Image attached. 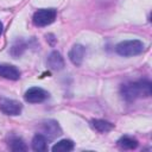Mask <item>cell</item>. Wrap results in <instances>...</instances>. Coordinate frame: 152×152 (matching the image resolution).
<instances>
[{"instance_id": "obj_1", "label": "cell", "mask_w": 152, "mask_h": 152, "mask_svg": "<svg viewBox=\"0 0 152 152\" xmlns=\"http://www.w3.org/2000/svg\"><path fill=\"white\" fill-rule=\"evenodd\" d=\"M121 95L128 102H132L139 97H148L151 95V82L147 80H139L122 84Z\"/></svg>"}, {"instance_id": "obj_2", "label": "cell", "mask_w": 152, "mask_h": 152, "mask_svg": "<svg viewBox=\"0 0 152 152\" xmlns=\"http://www.w3.org/2000/svg\"><path fill=\"white\" fill-rule=\"evenodd\" d=\"M144 43L139 39L124 40L115 45V51L122 57H133L138 56L144 51Z\"/></svg>"}, {"instance_id": "obj_3", "label": "cell", "mask_w": 152, "mask_h": 152, "mask_svg": "<svg viewBox=\"0 0 152 152\" xmlns=\"http://www.w3.org/2000/svg\"><path fill=\"white\" fill-rule=\"evenodd\" d=\"M56 15H57V12L53 8H40L34 12L32 21L36 26L44 27L52 24L56 19Z\"/></svg>"}, {"instance_id": "obj_4", "label": "cell", "mask_w": 152, "mask_h": 152, "mask_svg": "<svg viewBox=\"0 0 152 152\" xmlns=\"http://www.w3.org/2000/svg\"><path fill=\"white\" fill-rule=\"evenodd\" d=\"M49 97V93L40 87H32L25 91L24 99L28 103H39Z\"/></svg>"}, {"instance_id": "obj_5", "label": "cell", "mask_w": 152, "mask_h": 152, "mask_svg": "<svg viewBox=\"0 0 152 152\" xmlns=\"http://www.w3.org/2000/svg\"><path fill=\"white\" fill-rule=\"evenodd\" d=\"M23 104L12 99H0V110L6 115H19L21 113Z\"/></svg>"}, {"instance_id": "obj_6", "label": "cell", "mask_w": 152, "mask_h": 152, "mask_svg": "<svg viewBox=\"0 0 152 152\" xmlns=\"http://www.w3.org/2000/svg\"><path fill=\"white\" fill-rule=\"evenodd\" d=\"M42 132H43L42 134L49 141V140H52L56 137L61 135L62 134V128H61V126L58 125V122L56 120L50 119V120H46L42 124Z\"/></svg>"}, {"instance_id": "obj_7", "label": "cell", "mask_w": 152, "mask_h": 152, "mask_svg": "<svg viewBox=\"0 0 152 152\" xmlns=\"http://www.w3.org/2000/svg\"><path fill=\"white\" fill-rule=\"evenodd\" d=\"M84 55H86V48L81 44H75L69 51V59L74 65L80 66L84 59Z\"/></svg>"}, {"instance_id": "obj_8", "label": "cell", "mask_w": 152, "mask_h": 152, "mask_svg": "<svg viewBox=\"0 0 152 152\" xmlns=\"http://www.w3.org/2000/svg\"><path fill=\"white\" fill-rule=\"evenodd\" d=\"M0 76L11 81H17L20 78V71L17 66L7 63H0Z\"/></svg>"}, {"instance_id": "obj_9", "label": "cell", "mask_w": 152, "mask_h": 152, "mask_svg": "<svg viewBox=\"0 0 152 152\" xmlns=\"http://www.w3.org/2000/svg\"><path fill=\"white\" fill-rule=\"evenodd\" d=\"M46 63H48V66L51 70H55V71L62 70L64 68V58L58 51H52L48 56Z\"/></svg>"}, {"instance_id": "obj_10", "label": "cell", "mask_w": 152, "mask_h": 152, "mask_svg": "<svg viewBox=\"0 0 152 152\" xmlns=\"http://www.w3.org/2000/svg\"><path fill=\"white\" fill-rule=\"evenodd\" d=\"M26 48H27L26 42H25L23 38H17V39H14V42H13L12 45H11L10 53H11V56H13L14 58H18V57H20V56L25 52Z\"/></svg>"}, {"instance_id": "obj_11", "label": "cell", "mask_w": 152, "mask_h": 152, "mask_svg": "<svg viewBox=\"0 0 152 152\" xmlns=\"http://www.w3.org/2000/svg\"><path fill=\"white\" fill-rule=\"evenodd\" d=\"M90 125L95 131H97L100 133H107L114 128V124H112L107 120H102V119H93L90 121Z\"/></svg>"}, {"instance_id": "obj_12", "label": "cell", "mask_w": 152, "mask_h": 152, "mask_svg": "<svg viewBox=\"0 0 152 152\" xmlns=\"http://www.w3.org/2000/svg\"><path fill=\"white\" fill-rule=\"evenodd\" d=\"M32 150L37 151V152H43L48 150V139L42 134V133H37L33 139H32Z\"/></svg>"}, {"instance_id": "obj_13", "label": "cell", "mask_w": 152, "mask_h": 152, "mask_svg": "<svg viewBox=\"0 0 152 152\" xmlns=\"http://www.w3.org/2000/svg\"><path fill=\"white\" fill-rule=\"evenodd\" d=\"M74 150V142L70 139H62L52 146L53 152H69Z\"/></svg>"}, {"instance_id": "obj_14", "label": "cell", "mask_w": 152, "mask_h": 152, "mask_svg": "<svg viewBox=\"0 0 152 152\" xmlns=\"http://www.w3.org/2000/svg\"><path fill=\"white\" fill-rule=\"evenodd\" d=\"M116 142H118L119 147H121L122 150H134L138 146V141L134 138H131L128 135L121 137Z\"/></svg>"}, {"instance_id": "obj_15", "label": "cell", "mask_w": 152, "mask_h": 152, "mask_svg": "<svg viewBox=\"0 0 152 152\" xmlns=\"http://www.w3.org/2000/svg\"><path fill=\"white\" fill-rule=\"evenodd\" d=\"M8 146L14 152H20V151H26L27 150V146L25 145L24 140L19 137H12L8 141Z\"/></svg>"}, {"instance_id": "obj_16", "label": "cell", "mask_w": 152, "mask_h": 152, "mask_svg": "<svg viewBox=\"0 0 152 152\" xmlns=\"http://www.w3.org/2000/svg\"><path fill=\"white\" fill-rule=\"evenodd\" d=\"M2 31H4V25H2V23L0 21V36L2 34Z\"/></svg>"}]
</instances>
